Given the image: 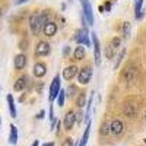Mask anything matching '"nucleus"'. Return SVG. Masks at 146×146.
I'll return each mask as SVG.
<instances>
[{"label": "nucleus", "instance_id": "obj_40", "mask_svg": "<svg viewBox=\"0 0 146 146\" xmlns=\"http://www.w3.org/2000/svg\"><path fill=\"white\" fill-rule=\"evenodd\" d=\"M31 146H40V142H38V140H34V143H32Z\"/></svg>", "mask_w": 146, "mask_h": 146}, {"label": "nucleus", "instance_id": "obj_35", "mask_svg": "<svg viewBox=\"0 0 146 146\" xmlns=\"http://www.w3.org/2000/svg\"><path fill=\"white\" fill-rule=\"evenodd\" d=\"M70 51H72V50H70V47H69V45H66V47H64V50H63V56H64V57H67V56L70 54Z\"/></svg>", "mask_w": 146, "mask_h": 146}, {"label": "nucleus", "instance_id": "obj_14", "mask_svg": "<svg viewBox=\"0 0 146 146\" xmlns=\"http://www.w3.org/2000/svg\"><path fill=\"white\" fill-rule=\"evenodd\" d=\"M6 101H7V107H9V113L12 118H16L18 117V111H16V105H15V100L10 94H7L6 96Z\"/></svg>", "mask_w": 146, "mask_h": 146}, {"label": "nucleus", "instance_id": "obj_33", "mask_svg": "<svg viewBox=\"0 0 146 146\" xmlns=\"http://www.w3.org/2000/svg\"><path fill=\"white\" fill-rule=\"evenodd\" d=\"M62 146H75V142H73L72 137H67V139H64V142H63Z\"/></svg>", "mask_w": 146, "mask_h": 146}, {"label": "nucleus", "instance_id": "obj_32", "mask_svg": "<svg viewBox=\"0 0 146 146\" xmlns=\"http://www.w3.org/2000/svg\"><path fill=\"white\" fill-rule=\"evenodd\" d=\"M115 2V0H107V2L104 3V7H105V12H111V7H113V3Z\"/></svg>", "mask_w": 146, "mask_h": 146}, {"label": "nucleus", "instance_id": "obj_37", "mask_svg": "<svg viewBox=\"0 0 146 146\" xmlns=\"http://www.w3.org/2000/svg\"><path fill=\"white\" fill-rule=\"evenodd\" d=\"M27 2H29V0H15V5L19 6V5H23V3H27Z\"/></svg>", "mask_w": 146, "mask_h": 146}, {"label": "nucleus", "instance_id": "obj_36", "mask_svg": "<svg viewBox=\"0 0 146 146\" xmlns=\"http://www.w3.org/2000/svg\"><path fill=\"white\" fill-rule=\"evenodd\" d=\"M143 16H145V10L139 12V13L136 15V19H139V21H140V19H143Z\"/></svg>", "mask_w": 146, "mask_h": 146}, {"label": "nucleus", "instance_id": "obj_15", "mask_svg": "<svg viewBox=\"0 0 146 146\" xmlns=\"http://www.w3.org/2000/svg\"><path fill=\"white\" fill-rule=\"evenodd\" d=\"M27 83H28V76H21L19 79H16L15 85H13V91L21 92L27 88Z\"/></svg>", "mask_w": 146, "mask_h": 146}, {"label": "nucleus", "instance_id": "obj_25", "mask_svg": "<svg viewBox=\"0 0 146 146\" xmlns=\"http://www.w3.org/2000/svg\"><path fill=\"white\" fill-rule=\"evenodd\" d=\"M124 56H126V48H121V51H120V54L117 56V60H115V64H114V69L117 70L118 67H120V63L123 62V58H124Z\"/></svg>", "mask_w": 146, "mask_h": 146}, {"label": "nucleus", "instance_id": "obj_30", "mask_svg": "<svg viewBox=\"0 0 146 146\" xmlns=\"http://www.w3.org/2000/svg\"><path fill=\"white\" fill-rule=\"evenodd\" d=\"M110 44L113 45L114 50H115V48H120V47H121V38H120V36H114V38L111 40V42H110Z\"/></svg>", "mask_w": 146, "mask_h": 146}, {"label": "nucleus", "instance_id": "obj_39", "mask_svg": "<svg viewBox=\"0 0 146 146\" xmlns=\"http://www.w3.org/2000/svg\"><path fill=\"white\" fill-rule=\"evenodd\" d=\"M42 146H54V142H48V143H44Z\"/></svg>", "mask_w": 146, "mask_h": 146}, {"label": "nucleus", "instance_id": "obj_22", "mask_svg": "<svg viewBox=\"0 0 146 146\" xmlns=\"http://www.w3.org/2000/svg\"><path fill=\"white\" fill-rule=\"evenodd\" d=\"M64 101H66V91L64 89H62L58 92V95H57V105L62 108V107H64Z\"/></svg>", "mask_w": 146, "mask_h": 146}, {"label": "nucleus", "instance_id": "obj_23", "mask_svg": "<svg viewBox=\"0 0 146 146\" xmlns=\"http://www.w3.org/2000/svg\"><path fill=\"white\" fill-rule=\"evenodd\" d=\"M79 92H78V88L75 86V85H70V86L66 89V96L67 98H73L75 95H78Z\"/></svg>", "mask_w": 146, "mask_h": 146}, {"label": "nucleus", "instance_id": "obj_12", "mask_svg": "<svg viewBox=\"0 0 146 146\" xmlns=\"http://www.w3.org/2000/svg\"><path fill=\"white\" fill-rule=\"evenodd\" d=\"M13 66H15V69H16V70H22V69H25V66H27V56L23 54V53H21V54L15 56Z\"/></svg>", "mask_w": 146, "mask_h": 146}, {"label": "nucleus", "instance_id": "obj_5", "mask_svg": "<svg viewBox=\"0 0 146 146\" xmlns=\"http://www.w3.org/2000/svg\"><path fill=\"white\" fill-rule=\"evenodd\" d=\"M79 2L82 6V13L85 15V18L88 21V25L92 27L94 25V10L91 6V0H79Z\"/></svg>", "mask_w": 146, "mask_h": 146}, {"label": "nucleus", "instance_id": "obj_17", "mask_svg": "<svg viewBox=\"0 0 146 146\" xmlns=\"http://www.w3.org/2000/svg\"><path fill=\"white\" fill-rule=\"evenodd\" d=\"M73 57H75L78 62H80V60H83V58H86V47L78 45L75 48V51H73Z\"/></svg>", "mask_w": 146, "mask_h": 146}, {"label": "nucleus", "instance_id": "obj_34", "mask_svg": "<svg viewBox=\"0 0 146 146\" xmlns=\"http://www.w3.org/2000/svg\"><path fill=\"white\" fill-rule=\"evenodd\" d=\"M44 117H45V110H41V111L36 114V118H38V120H42Z\"/></svg>", "mask_w": 146, "mask_h": 146}, {"label": "nucleus", "instance_id": "obj_9", "mask_svg": "<svg viewBox=\"0 0 146 146\" xmlns=\"http://www.w3.org/2000/svg\"><path fill=\"white\" fill-rule=\"evenodd\" d=\"M78 73H79V69H78V66H75V64H70V66H67L64 70H63V79L64 80H73L75 78H78Z\"/></svg>", "mask_w": 146, "mask_h": 146}, {"label": "nucleus", "instance_id": "obj_16", "mask_svg": "<svg viewBox=\"0 0 146 146\" xmlns=\"http://www.w3.org/2000/svg\"><path fill=\"white\" fill-rule=\"evenodd\" d=\"M121 78H123L126 82H133L136 78V70L135 67H127L123 73H121Z\"/></svg>", "mask_w": 146, "mask_h": 146}, {"label": "nucleus", "instance_id": "obj_4", "mask_svg": "<svg viewBox=\"0 0 146 146\" xmlns=\"http://www.w3.org/2000/svg\"><path fill=\"white\" fill-rule=\"evenodd\" d=\"M62 91V82H60V75H56L53 82L50 83V95H48V101L53 102L54 100H57L58 92Z\"/></svg>", "mask_w": 146, "mask_h": 146}, {"label": "nucleus", "instance_id": "obj_20", "mask_svg": "<svg viewBox=\"0 0 146 146\" xmlns=\"http://www.w3.org/2000/svg\"><path fill=\"white\" fill-rule=\"evenodd\" d=\"M88 104V100H86V94L85 92H79L78 96H76V105L79 108H83V107H86Z\"/></svg>", "mask_w": 146, "mask_h": 146}, {"label": "nucleus", "instance_id": "obj_2", "mask_svg": "<svg viewBox=\"0 0 146 146\" xmlns=\"http://www.w3.org/2000/svg\"><path fill=\"white\" fill-rule=\"evenodd\" d=\"M29 28L34 35H38L42 31V21H41V12H34L29 16Z\"/></svg>", "mask_w": 146, "mask_h": 146}, {"label": "nucleus", "instance_id": "obj_27", "mask_svg": "<svg viewBox=\"0 0 146 146\" xmlns=\"http://www.w3.org/2000/svg\"><path fill=\"white\" fill-rule=\"evenodd\" d=\"M105 57L108 60H113V57H114V48L111 44H107V47H105Z\"/></svg>", "mask_w": 146, "mask_h": 146}, {"label": "nucleus", "instance_id": "obj_24", "mask_svg": "<svg viewBox=\"0 0 146 146\" xmlns=\"http://www.w3.org/2000/svg\"><path fill=\"white\" fill-rule=\"evenodd\" d=\"M124 114L127 117H135V107H133V104H126L124 105Z\"/></svg>", "mask_w": 146, "mask_h": 146}, {"label": "nucleus", "instance_id": "obj_1", "mask_svg": "<svg viewBox=\"0 0 146 146\" xmlns=\"http://www.w3.org/2000/svg\"><path fill=\"white\" fill-rule=\"evenodd\" d=\"M73 40L78 45H85V47H91L92 45V41H91V34H89V29L88 27H82L80 29H78L75 32V36Z\"/></svg>", "mask_w": 146, "mask_h": 146}, {"label": "nucleus", "instance_id": "obj_41", "mask_svg": "<svg viewBox=\"0 0 146 146\" xmlns=\"http://www.w3.org/2000/svg\"><path fill=\"white\" fill-rule=\"evenodd\" d=\"M0 127H2V117H0Z\"/></svg>", "mask_w": 146, "mask_h": 146}, {"label": "nucleus", "instance_id": "obj_11", "mask_svg": "<svg viewBox=\"0 0 146 146\" xmlns=\"http://www.w3.org/2000/svg\"><path fill=\"white\" fill-rule=\"evenodd\" d=\"M57 23L53 22V21H48L47 23H44V27H42V34L45 36H54L57 34Z\"/></svg>", "mask_w": 146, "mask_h": 146}, {"label": "nucleus", "instance_id": "obj_8", "mask_svg": "<svg viewBox=\"0 0 146 146\" xmlns=\"http://www.w3.org/2000/svg\"><path fill=\"white\" fill-rule=\"evenodd\" d=\"M76 120H78V117H76L75 111H67L66 115H64V120H63L64 130H72L73 126H75V123H76Z\"/></svg>", "mask_w": 146, "mask_h": 146}, {"label": "nucleus", "instance_id": "obj_21", "mask_svg": "<svg viewBox=\"0 0 146 146\" xmlns=\"http://www.w3.org/2000/svg\"><path fill=\"white\" fill-rule=\"evenodd\" d=\"M94 94L95 92H91V96L88 100V104H86V113H85V121L86 123H89V115H91V110H92V102H94Z\"/></svg>", "mask_w": 146, "mask_h": 146}, {"label": "nucleus", "instance_id": "obj_43", "mask_svg": "<svg viewBox=\"0 0 146 146\" xmlns=\"http://www.w3.org/2000/svg\"><path fill=\"white\" fill-rule=\"evenodd\" d=\"M143 143H146V139H145V140H143Z\"/></svg>", "mask_w": 146, "mask_h": 146}, {"label": "nucleus", "instance_id": "obj_31", "mask_svg": "<svg viewBox=\"0 0 146 146\" xmlns=\"http://www.w3.org/2000/svg\"><path fill=\"white\" fill-rule=\"evenodd\" d=\"M142 6H143V0H135V15L142 12Z\"/></svg>", "mask_w": 146, "mask_h": 146}, {"label": "nucleus", "instance_id": "obj_7", "mask_svg": "<svg viewBox=\"0 0 146 146\" xmlns=\"http://www.w3.org/2000/svg\"><path fill=\"white\" fill-rule=\"evenodd\" d=\"M51 51V48H50V44H48L47 41H38V44L35 45V51L34 54L36 57H44V56H48Z\"/></svg>", "mask_w": 146, "mask_h": 146}, {"label": "nucleus", "instance_id": "obj_19", "mask_svg": "<svg viewBox=\"0 0 146 146\" xmlns=\"http://www.w3.org/2000/svg\"><path fill=\"white\" fill-rule=\"evenodd\" d=\"M89 133H91V121L86 123V129H85V133H83V136L79 142V146H86V143L89 140Z\"/></svg>", "mask_w": 146, "mask_h": 146}, {"label": "nucleus", "instance_id": "obj_26", "mask_svg": "<svg viewBox=\"0 0 146 146\" xmlns=\"http://www.w3.org/2000/svg\"><path fill=\"white\" fill-rule=\"evenodd\" d=\"M100 133L102 136H107L108 133H111V127H110V124L107 123V121H104V123L101 124V129H100Z\"/></svg>", "mask_w": 146, "mask_h": 146}, {"label": "nucleus", "instance_id": "obj_13", "mask_svg": "<svg viewBox=\"0 0 146 146\" xmlns=\"http://www.w3.org/2000/svg\"><path fill=\"white\" fill-rule=\"evenodd\" d=\"M32 73H34L35 78H44L45 73H47V66L44 63H35L34 69H32Z\"/></svg>", "mask_w": 146, "mask_h": 146}, {"label": "nucleus", "instance_id": "obj_10", "mask_svg": "<svg viewBox=\"0 0 146 146\" xmlns=\"http://www.w3.org/2000/svg\"><path fill=\"white\" fill-rule=\"evenodd\" d=\"M110 127H111V135L114 136H120L121 133L124 131V123L120 118H115L110 123Z\"/></svg>", "mask_w": 146, "mask_h": 146}, {"label": "nucleus", "instance_id": "obj_3", "mask_svg": "<svg viewBox=\"0 0 146 146\" xmlns=\"http://www.w3.org/2000/svg\"><path fill=\"white\" fill-rule=\"evenodd\" d=\"M91 40H92V48H94V60L96 66L101 64V44H100V40L96 36V32H91Z\"/></svg>", "mask_w": 146, "mask_h": 146}, {"label": "nucleus", "instance_id": "obj_38", "mask_svg": "<svg viewBox=\"0 0 146 146\" xmlns=\"http://www.w3.org/2000/svg\"><path fill=\"white\" fill-rule=\"evenodd\" d=\"M98 10L101 12V13H104V12H105V7H104V5H101V6L98 7Z\"/></svg>", "mask_w": 146, "mask_h": 146}, {"label": "nucleus", "instance_id": "obj_42", "mask_svg": "<svg viewBox=\"0 0 146 146\" xmlns=\"http://www.w3.org/2000/svg\"><path fill=\"white\" fill-rule=\"evenodd\" d=\"M0 16H2V7H0Z\"/></svg>", "mask_w": 146, "mask_h": 146}, {"label": "nucleus", "instance_id": "obj_29", "mask_svg": "<svg viewBox=\"0 0 146 146\" xmlns=\"http://www.w3.org/2000/svg\"><path fill=\"white\" fill-rule=\"evenodd\" d=\"M50 12H51V10H42V12H41V21H42V27H44V23H47L48 21H50Z\"/></svg>", "mask_w": 146, "mask_h": 146}, {"label": "nucleus", "instance_id": "obj_18", "mask_svg": "<svg viewBox=\"0 0 146 146\" xmlns=\"http://www.w3.org/2000/svg\"><path fill=\"white\" fill-rule=\"evenodd\" d=\"M10 131H9V143L10 145H16L18 143V127L10 124Z\"/></svg>", "mask_w": 146, "mask_h": 146}, {"label": "nucleus", "instance_id": "obj_28", "mask_svg": "<svg viewBox=\"0 0 146 146\" xmlns=\"http://www.w3.org/2000/svg\"><path fill=\"white\" fill-rule=\"evenodd\" d=\"M130 31H131V23L130 22H124L123 23V36L124 38H129Z\"/></svg>", "mask_w": 146, "mask_h": 146}, {"label": "nucleus", "instance_id": "obj_6", "mask_svg": "<svg viewBox=\"0 0 146 146\" xmlns=\"http://www.w3.org/2000/svg\"><path fill=\"white\" fill-rule=\"evenodd\" d=\"M92 79V67L86 66V67H82L78 73V82L80 85H88Z\"/></svg>", "mask_w": 146, "mask_h": 146}]
</instances>
